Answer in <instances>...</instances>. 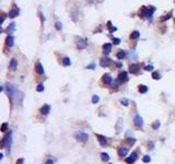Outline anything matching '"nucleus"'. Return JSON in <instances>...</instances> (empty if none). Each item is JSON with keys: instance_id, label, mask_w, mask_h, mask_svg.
<instances>
[{"instance_id": "1", "label": "nucleus", "mask_w": 175, "mask_h": 164, "mask_svg": "<svg viewBox=\"0 0 175 164\" xmlns=\"http://www.w3.org/2000/svg\"><path fill=\"white\" fill-rule=\"evenodd\" d=\"M154 11H155V8H154V7H151V8H149V9L145 8V7H142L139 11V15H140V18H148V19H150Z\"/></svg>"}, {"instance_id": "2", "label": "nucleus", "mask_w": 175, "mask_h": 164, "mask_svg": "<svg viewBox=\"0 0 175 164\" xmlns=\"http://www.w3.org/2000/svg\"><path fill=\"white\" fill-rule=\"evenodd\" d=\"M75 138L80 142H85L86 140L89 139V134H85V132H77L75 134Z\"/></svg>"}, {"instance_id": "3", "label": "nucleus", "mask_w": 175, "mask_h": 164, "mask_svg": "<svg viewBox=\"0 0 175 164\" xmlns=\"http://www.w3.org/2000/svg\"><path fill=\"white\" fill-rule=\"evenodd\" d=\"M127 80H128V75H127L126 71H123V72H120L118 75V81L120 83H124Z\"/></svg>"}, {"instance_id": "4", "label": "nucleus", "mask_w": 175, "mask_h": 164, "mask_svg": "<svg viewBox=\"0 0 175 164\" xmlns=\"http://www.w3.org/2000/svg\"><path fill=\"white\" fill-rule=\"evenodd\" d=\"M110 64H112V59L108 58V57H104V58H102V59H101V62H100V65L102 66V67H108Z\"/></svg>"}, {"instance_id": "5", "label": "nucleus", "mask_w": 175, "mask_h": 164, "mask_svg": "<svg viewBox=\"0 0 175 164\" xmlns=\"http://www.w3.org/2000/svg\"><path fill=\"white\" fill-rule=\"evenodd\" d=\"M134 123H135V125L137 127H142V125H143V120H142V118H141L139 115L135 116V118H134Z\"/></svg>"}, {"instance_id": "6", "label": "nucleus", "mask_w": 175, "mask_h": 164, "mask_svg": "<svg viewBox=\"0 0 175 164\" xmlns=\"http://www.w3.org/2000/svg\"><path fill=\"white\" fill-rule=\"evenodd\" d=\"M112 81H113V79H112V75H110V73H105L104 75H103V82H104L105 84H110L112 83Z\"/></svg>"}, {"instance_id": "7", "label": "nucleus", "mask_w": 175, "mask_h": 164, "mask_svg": "<svg viewBox=\"0 0 175 164\" xmlns=\"http://www.w3.org/2000/svg\"><path fill=\"white\" fill-rule=\"evenodd\" d=\"M96 138H97V141L101 143L102 147H105V145H106L107 140H106V138H105L104 136H102V134H96Z\"/></svg>"}, {"instance_id": "8", "label": "nucleus", "mask_w": 175, "mask_h": 164, "mask_svg": "<svg viewBox=\"0 0 175 164\" xmlns=\"http://www.w3.org/2000/svg\"><path fill=\"white\" fill-rule=\"evenodd\" d=\"M139 70H140V68H139V66H138V65H136V64H134V65H130V67H129V72L130 73H134V75H136V73L139 72Z\"/></svg>"}, {"instance_id": "9", "label": "nucleus", "mask_w": 175, "mask_h": 164, "mask_svg": "<svg viewBox=\"0 0 175 164\" xmlns=\"http://www.w3.org/2000/svg\"><path fill=\"white\" fill-rule=\"evenodd\" d=\"M49 112H50V106L47 105V104L43 105L42 108H40V114H43V115H47Z\"/></svg>"}, {"instance_id": "10", "label": "nucleus", "mask_w": 175, "mask_h": 164, "mask_svg": "<svg viewBox=\"0 0 175 164\" xmlns=\"http://www.w3.org/2000/svg\"><path fill=\"white\" fill-rule=\"evenodd\" d=\"M77 46H78L79 49H84V48H86L88 44H86V42L84 40H79L77 42Z\"/></svg>"}, {"instance_id": "11", "label": "nucleus", "mask_w": 175, "mask_h": 164, "mask_svg": "<svg viewBox=\"0 0 175 164\" xmlns=\"http://www.w3.org/2000/svg\"><path fill=\"white\" fill-rule=\"evenodd\" d=\"M7 92H8V96L10 99H12L14 95V92H15V89H14L12 85H8L7 86Z\"/></svg>"}, {"instance_id": "12", "label": "nucleus", "mask_w": 175, "mask_h": 164, "mask_svg": "<svg viewBox=\"0 0 175 164\" xmlns=\"http://www.w3.org/2000/svg\"><path fill=\"white\" fill-rule=\"evenodd\" d=\"M103 50H104V54H108L112 51V44L106 43L103 45Z\"/></svg>"}, {"instance_id": "13", "label": "nucleus", "mask_w": 175, "mask_h": 164, "mask_svg": "<svg viewBox=\"0 0 175 164\" xmlns=\"http://www.w3.org/2000/svg\"><path fill=\"white\" fill-rule=\"evenodd\" d=\"M16 67H18V61H16L14 58H12L10 61V65H9V68H10V70L14 71V70L16 69Z\"/></svg>"}, {"instance_id": "14", "label": "nucleus", "mask_w": 175, "mask_h": 164, "mask_svg": "<svg viewBox=\"0 0 175 164\" xmlns=\"http://www.w3.org/2000/svg\"><path fill=\"white\" fill-rule=\"evenodd\" d=\"M13 37L11 36V35H8L7 36V38H5V45L9 46V47H12L13 46Z\"/></svg>"}, {"instance_id": "15", "label": "nucleus", "mask_w": 175, "mask_h": 164, "mask_svg": "<svg viewBox=\"0 0 175 164\" xmlns=\"http://www.w3.org/2000/svg\"><path fill=\"white\" fill-rule=\"evenodd\" d=\"M115 128L117 130H116V132L117 134H119V132L121 131V128H123V119H118V121H117V124H116V126H115Z\"/></svg>"}, {"instance_id": "16", "label": "nucleus", "mask_w": 175, "mask_h": 164, "mask_svg": "<svg viewBox=\"0 0 175 164\" xmlns=\"http://www.w3.org/2000/svg\"><path fill=\"white\" fill-rule=\"evenodd\" d=\"M136 159H137V156H136L135 153H132L130 156H128L126 159V162L127 163H129V164H134V162L136 161Z\"/></svg>"}, {"instance_id": "17", "label": "nucleus", "mask_w": 175, "mask_h": 164, "mask_svg": "<svg viewBox=\"0 0 175 164\" xmlns=\"http://www.w3.org/2000/svg\"><path fill=\"white\" fill-rule=\"evenodd\" d=\"M8 15L10 16V18H15V16L19 15V10H16V9H12V10L9 11Z\"/></svg>"}, {"instance_id": "18", "label": "nucleus", "mask_w": 175, "mask_h": 164, "mask_svg": "<svg viewBox=\"0 0 175 164\" xmlns=\"http://www.w3.org/2000/svg\"><path fill=\"white\" fill-rule=\"evenodd\" d=\"M14 29H15V23L14 22H11L10 24H9V26L7 27V33H13L14 32Z\"/></svg>"}, {"instance_id": "19", "label": "nucleus", "mask_w": 175, "mask_h": 164, "mask_svg": "<svg viewBox=\"0 0 175 164\" xmlns=\"http://www.w3.org/2000/svg\"><path fill=\"white\" fill-rule=\"evenodd\" d=\"M35 69H36V72H37L38 75H43L44 73V68H43V66H42V64H37Z\"/></svg>"}, {"instance_id": "20", "label": "nucleus", "mask_w": 175, "mask_h": 164, "mask_svg": "<svg viewBox=\"0 0 175 164\" xmlns=\"http://www.w3.org/2000/svg\"><path fill=\"white\" fill-rule=\"evenodd\" d=\"M138 90H139L140 93H147V92H148V86H145V85H143V84H141V85H139Z\"/></svg>"}, {"instance_id": "21", "label": "nucleus", "mask_w": 175, "mask_h": 164, "mask_svg": "<svg viewBox=\"0 0 175 164\" xmlns=\"http://www.w3.org/2000/svg\"><path fill=\"white\" fill-rule=\"evenodd\" d=\"M139 36H140V33L138 32V31H134V32L130 34V38H131V40H137Z\"/></svg>"}, {"instance_id": "22", "label": "nucleus", "mask_w": 175, "mask_h": 164, "mask_svg": "<svg viewBox=\"0 0 175 164\" xmlns=\"http://www.w3.org/2000/svg\"><path fill=\"white\" fill-rule=\"evenodd\" d=\"M171 18H172V12H170V13L165 14L164 16H162L161 19H160V21H161V22H165V21H166V20L171 19Z\"/></svg>"}, {"instance_id": "23", "label": "nucleus", "mask_w": 175, "mask_h": 164, "mask_svg": "<svg viewBox=\"0 0 175 164\" xmlns=\"http://www.w3.org/2000/svg\"><path fill=\"white\" fill-rule=\"evenodd\" d=\"M62 65H64V66H70V65H71V60H70V58L65 57V58L62 59Z\"/></svg>"}, {"instance_id": "24", "label": "nucleus", "mask_w": 175, "mask_h": 164, "mask_svg": "<svg viewBox=\"0 0 175 164\" xmlns=\"http://www.w3.org/2000/svg\"><path fill=\"white\" fill-rule=\"evenodd\" d=\"M118 153H119V155H120V156H125L127 153H128V149H125V148L119 149Z\"/></svg>"}, {"instance_id": "25", "label": "nucleus", "mask_w": 175, "mask_h": 164, "mask_svg": "<svg viewBox=\"0 0 175 164\" xmlns=\"http://www.w3.org/2000/svg\"><path fill=\"white\" fill-rule=\"evenodd\" d=\"M101 159H102L104 162H107L108 160H110V155H108L107 153L103 152V153H101Z\"/></svg>"}, {"instance_id": "26", "label": "nucleus", "mask_w": 175, "mask_h": 164, "mask_svg": "<svg viewBox=\"0 0 175 164\" xmlns=\"http://www.w3.org/2000/svg\"><path fill=\"white\" fill-rule=\"evenodd\" d=\"M125 56H126V54H125V50H120V51H118L117 53V58L118 59H124L125 58Z\"/></svg>"}, {"instance_id": "27", "label": "nucleus", "mask_w": 175, "mask_h": 164, "mask_svg": "<svg viewBox=\"0 0 175 164\" xmlns=\"http://www.w3.org/2000/svg\"><path fill=\"white\" fill-rule=\"evenodd\" d=\"M160 120H155L153 123V124H152V129H154V130H158L160 128Z\"/></svg>"}, {"instance_id": "28", "label": "nucleus", "mask_w": 175, "mask_h": 164, "mask_svg": "<svg viewBox=\"0 0 175 164\" xmlns=\"http://www.w3.org/2000/svg\"><path fill=\"white\" fill-rule=\"evenodd\" d=\"M152 78H153L154 80H160V79H161V75H160L159 72L154 71V72L152 73Z\"/></svg>"}, {"instance_id": "29", "label": "nucleus", "mask_w": 175, "mask_h": 164, "mask_svg": "<svg viewBox=\"0 0 175 164\" xmlns=\"http://www.w3.org/2000/svg\"><path fill=\"white\" fill-rule=\"evenodd\" d=\"M99 101H100V97L97 96V95H93V96H92V103H93V104H97Z\"/></svg>"}, {"instance_id": "30", "label": "nucleus", "mask_w": 175, "mask_h": 164, "mask_svg": "<svg viewBox=\"0 0 175 164\" xmlns=\"http://www.w3.org/2000/svg\"><path fill=\"white\" fill-rule=\"evenodd\" d=\"M44 89H45V88H44V84L43 83H40L37 85V88H36V91H37V92H43Z\"/></svg>"}, {"instance_id": "31", "label": "nucleus", "mask_w": 175, "mask_h": 164, "mask_svg": "<svg viewBox=\"0 0 175 164\" xmlns=\"http://www.w3.org/2000/svg\"><path fill=\"white\" fill-rule=\"evenodd\" d=\"M7 129H8V124H7V123H3V124L1 125V127H0V130H1V131H5Z\"/></svg>"}, {"instance_id": "32", "label": "nucleus", "mask_w": 175, "mask_h": 164, "mask_svg": "<svg viewBox=\"0 0 175 164\" xmlns=\"http://www.w3.org/2000/svg\"><path fill=\"white\" fill-rule=\"evenodd\" d=\"M55 27H56V30H61L62 29V24L60 23V22H56V24H55Z\"/></svg>"}, {"instance_id": "33", "label": "nucleus", "mask_w": 175, "mask_h": 164, "mask_svg": "<svg viewBox=\"0 0 175 164\" xmlns=\"http://www.w3.org/2000/svg\"><path fill=\"white\" fill-rule=\"evenodd\" d=\"M127 142L131 145V144H134V143L136 142V139L135 138H128V139H127Z\"/></svg>"}, {"instance_id": "34", "label": "nucleus", "mask_w": 175, "mask_h": 164, "mask_svg": "<svg viewBox=\"0 0 175 164\" xmlns=\"http://www.w3.org/2000/svg\"><path fill=\"white\" fill-rule=\"evenodd\" d=\"M142 161L145 162V163H149V162L151 161L150 156H149V155H145V156H143V159H142Z\"/></svg>"}, {"instance_id": "35", "label": "nucleus", "mask_w": 175, "mask_h": 164, "mask_svg": "<svg viewBox=\"0 0 175 164\" xmlns=\"http://www.w3.org/2000/svg\"><path fill=\"white\" fill-rule=\"evenodd\" d=\"M121 104L125 105V106H127V105L129 104V101H128V99H121Z\"/></svg>"}, {"instance_id": "36", "label": "nucleus", "mask_w": 175, "mask_h": 164, "mask_svg": "<svg viewBox=\"0 0 175 164\" xmlns=\"http://www.w3.org/2000/svg\"><path fill=\"white\" fill-rule=\"evenodd\" d=\"M145 71H152V70H153V66H152V65H149V66H145Z\"/></svg>"}, {"instance_id": "37", "label": "nucleus", "mask_w": 175, "mask_h": 164, "mask_svg": "<svg viewBox=\"0 0 175 164\" xmlns=\"http://www.w3.org/2000/svg\"><path fill=\"white\" fill-rule=\"evenodd\" d=\"M113 43L115 44V45H118V44L120 43V40H119V38H116V37H114V38H113Z\"/></svg>"}, {"instance_id": "38", "label": "nucleus", "mask_w": 175, "mask_h": 164, "mask_svg": "<svg viewBox=\"0 0 175 164\" xmlns=\"http://www.w3.org/2000/svg\"><path fill=\"white\" fill-rule=\"evenodd\" d=\"M115 31H117V27H114V26L110 27V33H113V32H115Z\"/></svg>"}, {"instance_id": "39", "label": "nucleus", "mask_w": 175, "mask_h": 164, "mask_svg": "<svg viewBox=\"0 0 175 164\" xmlns=\"http://www.w3.org/2000/svg\"><path fill=\"white\" fill-rule=\"evenodd\" d=\"M5 16L0 15V25H1V24H2V23H3V22H5Z\"/></svg>"}, {"instance_id": "40", "label": "nucleus", "mask_w": 175, "mask_h": 164, "mask_svg": "<svg viewBox=\"0 0 175 164\" xmlns=\"http://www.w3.org/2000/svg\"><path fill=\"white\" fill-rule=\"evenodd\" d=\"M86 68H88V69H94V68H95V65H94V64H91V65H89Z\"/></svg>"}, {"instance_id": "41", "label": "nucleus", "mask_w": 175, "mask_h": 164, "mask_svg": "<svg viewBox=\"0 0 175 164\" xmlns=\"http://www.w3.org/2000/svg\"><path fill=\"white\" fill-rule=\"evenodd\" d=\"M23 162H24V160H23V159H19L18 161H16L15 164H23Z\"/></svg>"}, {"instance_id": "42", "label": "nucleus", "mask_w": 175, "mask_h": 164, "mask_svg": "<svg viewBox=\"0 0 175 164\" xmlns=\"http://www.w3.org/2000/svg\"><path fill=\"white\" fill-rule=\"evenodd\" d=\"M45 164H54V161H53V160H47V161L45 162Z\"/></svg>"}, {"instance_id": "43", "label": "nucleus", "mask_w": 175, "mask_h": 164, "mask_svg": "<svg viewBox=\"0 0 175 164\" xmlns=\"http://www.w3.org/2000/svg\"><path fill=\"white\" fill-rule=\"evenodd\" d=\"M107 26H108V29H110V27H112V22H110V21L107 22Z\"/></svg>"}, {"instance_id": "44", "label": "nucleus", "mask_w": 175, "mask_h": 164, "mask_svg": "<svg viewBox=\"0 0 175 164\" xmlns=\"http://www.w3.org/2000/svg\"><path fill=\"white\" fill-rule=\"evenodd\" d=\"M153 148V143H149V149H152Z\"/></svg>"}, {"instance_id": "45", "label": "nucleus", "mask_w": 175, "mask_h": 164, "mask_svg": "<svg viewBox=\"0 0 175 164\" xmlns=\"http://www.w3.org/2000/svg\"><path fill=\"white\" fill-rule=\"evenodd\" d=\"M2 158H3V154L0 153V160H2Z\"/></svg>"}, {"instance_id": "46", "label": "nucleus", "mask_w": 175, "mask_h": 164, "mask_svg": "<svg viewBox=\"0 0 175 164\" xmlns=\"http://www.w3.org/2000/svg\"><path fill=\"white\" fill-rule=\"evenodd\" d=\"M2 89H3V88H2V86H1V85H0V92L2 91Z\"/></svg>"}, {"instance_id": "47", "label": "nucleus", "mask_w": 175, "mask_h": 164, "mask_svg": "<svg viewBox=\"0 0 175 164\" xmlns=\"http://www.w3.org/2000/svg\"><path fill=\"white\" fill-rule=\"evenodd\" d=\"M88 1H92V0H88Z\"/></svg>"}, {"instance_id": "48", "label": "nucleus", "mask_w": 175, "mask_h": 164, "mask_svg": "<svg viewBox=\"0 0 175 164\" xmlns=\"http://www.w3.org/2000/svg\"><path fill=\"white\" fill-rule=\"evenodd\" d=\"M108 164H112V163H108Z\"/></svg>"}, {"instance_id": "49", "label": "nucleus", "mask_w": 175, "mask_h": 164, "mask_svg": "<svg viewBox=\"0 0 175 164\" xmlns=\"http://www.w3.org/2000/svg\"><path fill=\"white\" fill-rule=\"evenodd\" d=\"M174 22H175V19H174Z\"/></svg>"}, {"instance_id": "50", "label": "nucleus", "mask_w": 175, "mask_h": 164, "mask_svg": "<svg viewBox=\"0 0 175 164\" xmlns=\"http://www.w3.org/2000/svg\"><path fill=\"white\" fill-rule=\"evenodd\" d=\"M174 1H175V0H174Z\"/></svg>"}]
</instances>
